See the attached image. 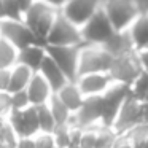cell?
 Returning a JSON list of instances; mask_svg holds the SVG:
<instances>
[{
	"label": "cell",
	"mask_w": 148,
	"mask_h": 148,
	"mask_svg": "<svg viewBox=\"0 0 148 148\" xmlns=\"http://www.w3.org/2000/svg\"><path fill=\"white\" fill-rule=\"evenodd\" d=\"M58 14H59L58 10H54L53 7H49V5L37 0L35 3L30 7V10L24 13L23 21L27 24V27L35 34L37 38H38L43 45H46V37H48V34H49V30H51Z\"/></svg>",
	"instance_id": "6da1fadb"
},
{
	"label": "cell",
	"mask_w": 148,
	"mask_h": 148,
	"mask_svg": "<svg viewBox=\"0 0 148 148\" xmlns=\"http://www.w3.org/2000/svg\"><path fill=\"white\" fill-rule=\"evenodd\" d=\"M113 56L100 45H81L78 61V77L86 73H108Z\"/></svg>",
	"instance_id": "7a4b0ae2"
},
{
	"label": "cell",
	"mask_w": 148,
	"mask_h": 148,
	"mask_svg": "<svg viewBox=\"0 0 148 148\" xmlns=\"http://www.w3.org/2000/svg\"><path fill=\"white\" fill-rule=\"evenodd\" d=\"M129 94H131V86L116 83V81L102 94V119H100V124L103 127H113L116 116H118L123 103L129 97Z\"/></svg>",
	"instance_id": "3957f363"
},
{
	"label": "cell",
	"mask_w": 148,
	"mask_h": 148,
	"mask_svg": "<svg viewBox=\"0 0 148 148\" xmlns=\"http://www.w3.org/2000/svg\"><path fill=\"white\" fill-rule=\"evenodd\" d=\"M0 37L10 42L19 51L30 45H43L23 19H8V18L2 19L0 21Z\"/></svg>",
	"instance_id": "277c9868"
},
{
	"label": "cell",
	"mask_w": 148,
	"mask_h": 148,
	"mask_svg": "<svg viewBox=\"0 0 148 148\" xmlns=\"http://www.w3.org/2000/svg\"><path fill=\"white\" fill-rule=\"evenodd\" d=\"M116 30L113 29L105 10L100 8L96 11L92 18L81 27V37H83V45H100L103 46L110 40V37Z\"/></svg>",
	"instance_id": "5b68a950"
},
{
	"label": "cell",
	"mask_w": 148,
	"mask_h": 148,
	"mask_svg": "<svg viewBox=\"0 0 148 148\" xmlns=\"http://www.w3.org/2000/svg\"><path fill=\"white\" fill-rule=\"evenodd\" d=\"M81 46L83 45V37H81V29L75 26L73 23L58 14L48 37H46V46Z\"/></svg>",
	"instance_id": "8992f818"
},
{
	"label": "cell",
	"mask_w": 148,
	"mask_h": 148,
	"mask_svg": "<svg viewBox=\"0 0 148 148\" xmlns=\"http://www.w3.org/2000/svg\"><path fill=\"white\" fill-rule=\"evenodd\" d=\"M100 119H102V96H88L84 97L80 110L72 113L69 126L89 129L94 126H102Z\"/></svg>",
	"instance_id": "52a82bcc"
},
{
	"label": "cell",
	"mask_w": 148,
	"mask_h": 148,
	"mask_svg": "<svg viewBox=\"0 0 148 148\" xmlns=\"http://www.w3.org/2000/svg\"><path fill=\"white\" fill-rule=\"evenodd\" d=\"M142 72L143 70H142L140 61H138V54L137 51H134V53H129V54L113 59V64L110 67L108 73L113 78V81L131 86Z\"/></svg>",
	"instance_id": "ba28073f"
},
{
	"label": "cell",
	"mask_w": 148,
	"mask_h": 148,
	"mask_svg": "<svg viewBox=\"0 0 148 148\" xmlns=\"http://www.w3.org/2000/svg\"><path fill=\"white\" fill-rule=\"evenodd\" d=\"M48 56L61 67L69 81H77L78 78V61H80V46H46Z\"/></svg>",
	"instance_id": "9c48e42d"
},
{
	"label": "cell",
	"mask_w": 148,
	"mask_h": 148,
	"mask_svg": "<svg viewBox=\"0 0 148 148\" xmlns=\"http://www.w3.org/2000/svg\"><path fill=\"white\" fill-rule=\"evenodd\" d=\"M102 5L103 0H69L59 13L81 29L96 14V11L102 8Z\"/></svg>",
	"instance_id": "30bf717a"
},
{
	"label": "cell",
	"mask_w": 148,
	"mask_h": 148,
	"mask_svg": "<svg viewBox=\"0 0 148 148\" xmlns=\"http://www.w3.org/2000/svg\"><path fill=\"white\" fill-rule=\"evenodd\" d=\"M138 107H140V102L132 94H129V97L123 103L121 110H119L118 116H116L115 124L112 127L116 132V135L127 134L132 127H135L138 124Z\"/></svg>",
	"instance_id": "8fae6325"
},
{
	"label": "cell",
	"mask_w": 148,
	"mask_h": 148,
	"mask_svg": "<svg viewBox=\"0 0 148 148\" xmlns=\"http://www.w3.org/2000/svg\"><path fill=\"white\" fill-rule=\"evenodd\" d=\"M113 83L115 81L110 77V73H86L77 78V84L84 97L102 96Z\"/></svg>",
	"instance_id": "7c38bea8"
},
{
	"label": "cell",
	"mask_w": 148,
	"mask_h": 148,
	"mask_svg": "<svg viewBox=\"0 0 148 148\" xmlns=\"http://www.w3.org/2000/svg\"><path fill=\"white\" fill-rule=\"evenodd\" d=\"M26 91H27V96H29L30 105H34V107L48 103L49 99H51V96L54 94L51 89V86L48 84V81L42 77L40 72H35V73L32 75Z\"/></svg>",
	"instance_id": "4fadbf2b"
},
{
	"label": "cell",
	"mask_w": 148,
	"mask_h": 148,
	"mask_svg": "<svg viewBox=\"0 0 148 148\" xmlns=\"http://www.w3.org/2000/svg\"><path fill=\"white\" fill-rule=\"evenodd\" d=\"M38 72L42 73V77L48 81V84L51 86V89H53L54 94L69 83L65 73L61 70V67L48 56V53H46V58H45V61H43V64H42V67H40Z\"/></svg>",
	"instance_id": "5bb4252c"
},
{
	"label": "cell",
	"mask_w": 148,
	"mask_h": 148,
	"mask_svg": "<svg viewBox=\"0 0 148 148\" xmlns=\"http://www.w3.org/2000/svg\"><path fill=\"white\" fill-rule=\"evenodd\" d=\"M45 58H46V46L45 45H30L19 51L18 64L26 65V67H29L35 73V72L40 70Z\"/></svg>",
	"instance_id": "9a60e30c"
},
{
	"label": "cell",
	"mask_w": 148,
	"mask_h": 148,
	"mask_svg": "<svg viewBox=\"0 0 148 148\" xmlns=\"http://www.w3.org/2000/svg\"><path fill=\"white\" fill-rule=\"evenodd\" d=\"M135 51H143L148 48V13H140L137 19L127 29Z\"/></svg>",
	"instance_id": "2e32d148"
},
{
	"label": "cell",
	"mask_w": 148,
	"mask_h": 148,
	"mask_svg": "<svg viewBox=\"0 0 148 148\" xmlns=\"http://www.w3.org/2000/svg\"><path fill=\"white\" fill-rule=\"evenodd\" d=\"M103 48L113 56V58H119V56H124L129 54V53H134V43L131 40V35H129L127 30H123V32H118L116 30L110 40L103 45Z\"/></svg>",
	"instance_id": "e0dca14e"
},
{
	"label": "cell",
	"mask_w": 148,
	"mask_h": 148,
	"mask_svg": "<svg viewBox=\"0 0 148 148\" xmlns=\"http://www.w3.org/2000/svg\"><path fill=\"white\" fill-rule=\"evenodd\" d=\"M56 96L64 102V105L67 107L72 113L78 112L80 107L83 105V100H84V96L81 94L77 81H69L64 88H61V89L56 92Z\"/></svg>",
	"instance_id": "ac0fdd59"
},
{
	"label": "cell",
	"mask_w": 148,
	"mask_h": 148,
	"mask_svg": "<svg viewBox=\"0 0 148 148\" xmlns=\"http://www.w3.org/2000/svg\"><path fill=\"white\" fill-rule=\"evenodd\" d=\"M32 75H34V72L29 67H26L23 64H16L11 69V80H10L8 92H16V91L26 89Z\"/></svg>",
	"instance_id": "d6986e66"
},
{
	"label": "cell",
	"mask_w": 148,
	"mask_h": 148,
	"mask_svg": "<svg viewBox=\"0 0 148 148\" xmlns=\"http://www.w3.org/2000/svg\"><path fill=\"white\" fill-rule=\"evenodd\" d=\"M19 49L0 37V69H13L18 64Z\"/></svg>",
	"instance_id": "ffe728a7"
},
{
	"label": "cell",
	"mask_w": 148,
	"mask_h": 148,
	"mask_svg": "<svg viewBox=\"0 0 148 148\" xmlns=\"http://www.w3.org/2000/svg\"><path fill=\"white\" fill-rule=\"evenodd\" d=\"M48 107H49V110H51L53 116H54V119H56V124L58 126L69 124L70 116H72V112L64 105V102H62L56 94L51 96V99H49V102H48Z\"/></svg>",
	"instance_id": "44dd1931"
},
{
	"label": "cell",
	"mask_w": 148,
	"mask_h": 148,
	"mask_svg": "<svg viewBox=\"0 0 148 148\" xmlns=\"http://www.w3.org/2000/svg\"><path fill=\"white\" fill-rule=\"evenodd\" d=\"M24 116V126H26V137H35L40 134V124H38V112L37 107L29 105L23 110Z\"/></svg>",
	"instance_id": "7402d4cb"
},
{
	"label": "cell",
	"mask_w": 148,
	"mask_h": 148,
	"mask_svg": "<svg viewBox=\"0 0 148 148\" xmlns=\"http://www.w3.org/2000/svg\"><path fill=\"white\" fill-rule=\"evenodd\" d=\"M37 112H38V124H40V132L43 134H53L56 129V119L53 116L51 110H49L48 103H43V105L37 107Z\"/></svg>",
	"instance_id": "603a6c76"
},
{
	"label": "cell",
	"mask_w": 148,
	"mask_h": 148,
	"mask_svg": "<svg viewBox=\"0 0 148 148\" xmlns=\"http://www.w3.org/2000/svg\"><path fill=\"white\" fill-rule=\"evenodd\" d=\"M131 94L138 102H148V72H142L131 84Z\"/></svg>",
	"instance_id": "cb8c5ba5"
},
{
	"label": "cell",
	"mask_w": 148,
	"mask_h": 148,
	"mask_svg": "<svg viewBox=\"0 0 148 148\" xmlns=\"http://www.w3.org/2000/svg\"><path fill=\"white\" fill-rule=\"evenodd\" d=\"M18 140H19V137L13 131V127L7 123V119H0V143L7 145L8 148H16Z\"/></svg>",
	"instance_id": "d4e9b609"
},
{
	"label": "cell",
	"mask_w": 148,
	"mask_h": 148,
	"mask_svg": "<svg viewBox=\"0 0 148 148\" xmlns=\"http://www.w3.org/2000/svg\"><path fill=\"white\" fill-rule=\"evenodd\" d=\"M53 138H54L56 148H70V126H56L54 132H53Z\"/></svg>",
	"instance_id": "484cf974"
},
{
	"label": "cell",
	"mask_w": 148,
	"mask_h": 148,
	"mask_svg": "<svg viewBox=\"0 0 148 148\" xmlns=\"http://www.w3.org/2000/svg\"><path fill=\"white\" fill-rule=\"evenodd\" d=\"M10 94H11V110H24L30 105V100L26 89L10 92Z\"/></svg>",
	"instance_id": "4316f807"
},
{
	"label": "cell",
	"mask_w": 148,
	"mask_h": 148,
	"mask_svg": "<svg viewBox=\"0 0 148 148\" xmlns=\"http://www.w3.org/2000/svg\"><path fill=\"white\" fill-rule=\"evenodd\" d=\"M3 8H5V18H8V19H23V13L18 8L14 0H3Z\"/></svg>",
	"instance_id": "83f0119b"
},
{
	"label": "cell",
	"mask_w": 148,
	"mask_h": 148,
	"mask_svg": "<svg viewBox=\"0 0 148 148\" xmlns=\"http://www.w3.org/2000/svg\"><path fill=\"white\" fill-rule=\"evenodd\" d=\"M11 112V94L8 91H0V118L5 119Z\"/></svg>",
	"instance_id": "f1b7e54d"
},
{
	"label": "cell",
	"mask_w": 148,
	"mask_h": 148,
	"mask_svg": "<svg viewBox=\"0 0 148 148\" xmlns=\"http://www.w3.org/2000/svg\"><path fill=\"white\" fill-rule=\"evenodd\" d=\"M35 145L37 148H56L53 134H43V132L35 135Z\"/></svg>",
	"instance_id": "f546056e"
},
{
	"label": "cell",
	"mask_w": 148,
	"mask_h": 148,
	"mask_svg": "<svg viewBox=\"0 0 148 148\" xmlns=\"http://www.w3.org/2000/svg\"><path fill=\"white\" fill-rule=\"evenodd\" d=\"M11 80V69H0V91H8Z\"/></svg>",
	"instance_id": "4dcf8cb0"
},
{
	"label": "cell",
	"mask_w": 148,
	"mask_h": 148,
	"mask_svg": "<svg viewBox=\"0 0 148 148\" xmlns=\"http://www.w3.org/2000/svg\"><path fill=\"white\" fill-rule=\"evenodd\" d=\"M83 129L81 127H70V148H80Z\"/></svg>",
	"instance_id": "1f68e13d"
},
{
	"label": "cell",
	"mask_w": 148,
	"mask_h": 148,
	"mask_svg": "<svg viewBox=\"0 0 148 148\" xmlns=\"http://www.w3.org/2000/svg\"><path fill=\"white\" fill-rule=\"evenodd\" d=\"M138 124H148V102H140V107H138Z\"/></svg>",
	"instance_id": "d6a6232c"
},
{
	"label": "cell",
	"mask_w": 148,
	"mask_h": 148,
	"mask_svg": "<svg viewBox=\"0 0 148 148\" xmlns=\"http://www.w3.org/2000/svg\"><path fill=\"white\" fill-rule=\"evenodd\" d=\"M16 148H37L35 137H23V138H19Z\"/></svg>",
	"instance_id": "836d02e7"
},
{
	"label": "cell",
	"mask_w": 148,
	"mask_h": 148,
	"mask_svg": "<svg viewBox=\"0 0 148 148\" xmlns=\"http://www.w3.org/2000/svg\"><path fill=\"white\" fill-rule=\"evenodd\" d=\"M14 2H16L18 8L21 10V13H23V16H24V13L30 10V7L35 3L37 0H14Z\"/></svg>",
	"instance_id": "e575fe53"
},
{
	"label": "cell",
	"mask_w": 148,
	"mask_h": 148,
	"mask_svg": "<svg viewBox=\"0 0 148 148\" xmlns=\"http://www.w3.org/2000/svg\"><path fill=\"white\" fill-rule=\"evenodd\" d=\"M40 2H43V3H46V5H49V7H53L54 10L61 11L62 8L65 7V3H67L69 0H40Z\"/></svg>",
	"instance_id": "d590c367"
},
{
	"label": "cell",
	"mask_w": 148,
	"mask_h": 148,
	"mask_svg": "<svg viewBox=\"0 0 148 148\" xmlns=\"http://www.w3.org/2000/svg\"><path fill=\"white\" fill-rule=\"evenodd\" d=\"M137 54H138V61H140L142 70L148 72V48L143 49V51H137Z\"/></svg>",
	"instance_id": "8d00e7d4"
},
{
	"label": "cell",
	"mask_w": 148,
	"mask_h": 148,
	"mask_svg": "<svg viewBox=\"0 0 148 148\" xmlns=\"http://www.w3.org/2000/svg\"><path fill=\"white\" fill-rule=\"evenodd\" d=\"M142 13H148V0H134Z\"/></svg>",
	"instance_id": "74e56055"
},
{
	"label": "cell",
	"mask_w": 148,
	"mask_h": 148,
	"mask_svg": "<svg viewBox=\"0 0 148 148\" xmlns=\"http://www.w3.org/2000/svg\"><path fill=\"white\" fill-rule=\"evenodd\" d=\"M0 19H5V8H3V0H0Z\"/></svg>",
	"instance_id": "f35d334b"
},
{
	"label": "cell",
	"mask_w": 148,
	"mask_h": 148,
	"mask_svg": "<svg viewBox=\"0 0 148 148\" xmlns=\"http://www.w3.org/2000/svg\"><path fill=\"white\" fill-rule=\"evenodd\" d=\"M0 148H8L7 145H3V143H0Z\"/></svg>",
	"instance_id": "ab89813d"
},
{
	"label": "cell",
	"mask_w": 148,
	"mask_h": 148,
	"mask_svg": "<svg viewBox=\"0 0 148 148\" xmlns=\"http://www.w3.org/2000/svg\"><path fill=\"white\" fill-rule=\"evenodd\" d=\"M0 119H2V118H0Z\"/></svg>",
	"instance_id": "60d3db41"
},
{
	"label": "cell",
	"mask_w": 148,
	"mask_h": 148,
	"mask_svg": "<svg viewBox=\"0 0 148 148\" xmlns=\"http://www.w3.org/2000/svg\"><path fill=\"white\" fill-rule=\"evenodd\" d=\"M0 21H2V19H0Z\"/></svg>",
	"instance_id": "b9f144b4"
}]
</instances>
